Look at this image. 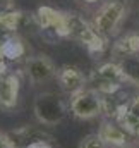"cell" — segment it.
Returning <instances> with one entry per match:
<instances>
[{
  "label": "cell",
  "instance_id": "ac0fdd59",
  "mask_svg": "<svg viewBox=\"0 0 139 148\" xmlns=\"http://www.w3.org/2000/svg\"><path fill=\"white\" fill-rule=\"evenodd\" d=\"M79 148H108L105 145V141L98 136V133H93V134H88L81 140Z\"/></svg>",
  "mask_w": 139,
  "mask_h": 148
},
{
  "label": "cell",
  "instance_id": "2e32d148",
  "mask_svg": "<svg viewBox=\"0 0 139 148\" xmlns=\"http://www.w3.org/2000/svg\"><path fill=\"white\" fill-rule=\"evenodd\" d=\"M125 77V84H132L139 90V57H129L119 62Z\"/></svg>",
  "mask_w": 139,
  "mask_h": 148
},
{
  "label": "cell",
  "instance_id": "5b68a950",
  "mask_svg": "<svg viewBox=\"0 0 139 148\" xmlns=\"http://www.w3.org/2000/svg\"><path fill=\"white\" fill-rule=\"evenodd\" d=\"M69 112L81 121L102 117V95L89 88H84L82 91L69 97Z\"/></svg>",
  "mask_w": 139,
  "mask_h": 148
},
{
  "label": "cell",
  "instance_id": "6da1fadb",
  "mask_svg": "<svg viewBox=\"0 0 139 148\" xmlns=\"http://www.w3.org/2000/svg\"><path fill=\"white\" fill-rule=\"evenodd\" d=\"M35 117L41 126L53 127L69 114V98L60 91H43L35 98Z\"/></svg>",
  "mask_w": 139,
  "mask_h": 148
},
{
  "label": "cell",
  "instance_id": "ffe728a7",
  "mask_svg": "<svg viewBox=\"0 0 139 148\" xmlns=\"http://www.w3.org/2000/svg\"><path fill=\"white\" fill-rule=\"evenodd\" d=\"M0 148H16V145H14V141H12L9 133L0 131Z\"/></svg>",
  "mask_w": 139,
  "mask_h": 148
},
{
  "label": "cell",
  "instance_id": "7402d4cb",
  "mask_svg": "<svg viewBox=\"0 0 139 148\" xmlns=\"http://www.w3.org/2000/svg\"><path fill=\"white\" fill-rule=\"evenodd\" d=\"M12 7H14V0H0V16L12 10Z\"/></svg>",
  "mask_w": 139,
  "mask_h": 148
},
{
  "label": "cell",
  "instance_id": "9c48e42d",
  "mask_svg": "<svg viewBox=\"0 0 139 148\" xmlns=\"http://www.w3.org/2000/svg\"><path fill=\"white\" fill-rule=\"evenodd\" d=\"M21 93V74L9 71L0 77V109L2 110H14L19 103Z\"/></svg>",
  "mask_w": 139,
  "mask_h": 148
},
{
  "label": "cell",
  "instance_id": "7c38bea8",
  "mask_svg": "<svg viewBox=\"0 0 139 148\" xmlns=\"http://www.w3.org/2000/svg\"><path fill=\"white\" fill-rule=\"evenodd\" d=\"M129 97L124 95L122 91L115 93V95H105L102 97V117L103 121H115L119 122L125 112Z\"/></svg>",
  "mask_w": 139,
  "mask_h": 148
},
{
  "label": "cell",
  "instance_id": "ba28073f",
  "mask_svg": "<svg viewBox=\"0 0 139 148\" xmlns=\"http://www.w3.org/2000/svg\"><path fill=\"white\" fill-rule=\"evenodd\" d=\"M55 79L59 81L62 93H65L69 97L82 91L88 86V74H84L79 67L70 66V64H65V66L59 67Z\"/></svg>",
  "mask_w": 139,
  "mask_h": 148
},
{
  "label": "cell",
  "instance_id": "e0dca14e",
  "mask_svg": "<svg viewBox=\"0 0 139 148\" xmlns=\"http://www.w3.org/2000/svg\"><path fill=\"white\" fill-rule=\"evenodd\" d=\"M139 119V91L136 95H131L129 100H127V105H125V112L122 115V119L119 122H124V121H136Z\"/></svg>",
  "mask_w": 139,
  "mask_h": 148
},
{
  "label": "cell",
  "instance_id": "52a82bcc",
  "mask_svg": "<svg viewBox=\"0 0 139 148\" xmlns=\"http://www.w3.org/2000/svg\"><path fill=\"white\" fill-rule=\"evenodd\" d=\"M98 136L103 140L108 148H127L132 145H139L138 140L134 136H131L115 121H102V124L98 127Z\"/></svg>",
  "mask_w": 139,
  "mask_h": 148
},
{
  "label": "cell",
  "instance_id": "cb8c5ba5",
  "mask_svg": "<svg viewBox=\"0 0 139 148\" xmlns=\"http://www.w3.org/2000/svg\"><path fill=\"white\" fill-rule=\"evenodd\" d=\"M82 2H86V3H96V2H100V0H82Z\"/></svg>",
  "mask_w": 139,
  "mask_h": 148
},
{
  "label": "cell",
  "instance_id": "603a6c76",
  "mask_svg": "<svg viewBox=\"0 0 139 148\" xmlns=\"http://www.w3.org/2000/svg\"><path fill=\"white\" fill-rule=\"evenodd\" d=\"M9 73V69H7V59L3 57V53L0 52V77L3 76V74Z\"/></svg>",
  "mask_w": 139,
  "mask_h": 148
},
{
  "label": "cell",
  "instance_id": "d6986e66",
  "mask_svg": "<svg viewBox=\"0 0 139 148\" xmlns=\"http://www.w3.org/2000/svg\"><path fill=\"white\" fill-rule=\"evenodd\" d=\"M131 136H134L136 140H139V119L136 121H124V122H119Z\"/></svg>",
  "mask_w": 139,
  "mask_h": 148
},
{
  "label": "cell",
  "instance_id": "3957f363",
  "mask_svg": "<svg viewBox=\"0 0 139 148\" xmlns=\"http://www.w3.org/2000/svg\"><path fill=\"white\" fill-rule=\"evenodd\" d=\"M69 38H74L82 47L88 48V52L98 55L103 53L108 47V40L102 36L91 23H88L79 14H69Z\"/></svg>",
  "mask_w": 139,
  "mask_h": 148
},
{
  "label": "cell",
  "instance_id": "4fadbf2b",
  "mask_svg": "<svg viewBox=\"0 0 139 148\" xmlns=\"http://www.w3.org/2000/svg\"><path fill=\"white\" fill-rule=\"evenodd\" d=\"M0 52L3 53V57L7 60H22V59H26L28 48H26L24 40L19 35H10L0 45Z\"/></svg>",
  "mask_w": 139,
  "mask_h": 148
},
{
  "label": "cell",
  "instance_id": "7a4b0ae2",
  "mask_svg": "<svg viewBox=\"0 0 139 148\" xmlns=\"http://www.w3.org/2000/svg\"><path fill=\"white\" fill-rule=\"evenodd\" d=\"M127 10H129L127 0H108V2H105L98 9V12L95 14V19H93L95 29L106 40L115 36L119 33L124 19L127 17Z\"/></svg>",
  "mask_w": 139,
  "mask_h": 148
},
{
  "label": "cell",
  "instance_id": "277c9868",
  "mask_svg": "<svg viewBox=\"0 0 139 148\" xmlns=\"http://www.w3.org/2000/svg\"><path fill=\"white\" fill-rule=\"evenodd\" d=\"M57 71L59 69L53 64V60L45 53L28 55L22 60V74L31 83V86H40V84H45V83L55 79Z\"/></svg>",
  "mask_w": 139,
  "mask_h": 148
},
{
  "label": "cell",
  "instance_id": "5bb4252c",
  "mask_svg": "<svg viewBox=\"0 0 139 148\" xmlns=\"http://www.w3.org/2000/svg\"><path fill=\"white\" fill-rule=\"evenodd\" d=\"M26 21H28V14L12 9L0 16V29H3L9 35H17V31L26 24Z\"/></svg>",
  "mask_w": 139,
  "mask_h": 148
},
{
  "label": "cell",
  "instance_id": "8992f818",
  "mask_svg": "<svg viewBox=\"0 0 139 148\" xmlns=\"http://www.w3.org/2000/svg\"><path fill=\"white\" fill-rule=\"evenodd\" d=\"M36 24L43 31H52L59 38H69V14L48 5H41L35 14Z\"/></svg>",
  "mask_w": 139,
  "mask_h": 148
},
{
  "label": "cell",
  "instance_id": "44dd1931",
  "mask_svg": "<svg viewBox=\"0 0 139 148\" xmlns=\"http://www.w3.org/2000/svg\"><path fill=\"white\" fill-rule=\"evenodd\" d=\"M52 143H53V141H48V140H38V141L29 143L26 148H53Z\"/></svg>",
  "mask_w": 139,
  "mask_h": 148
},
{
  "label": "cell",
  "instance_id": "8fae6325",
  "mask_svg": "<svg viewBox=\"0 0 139 148\" xmlns=\"http://www.w3.org/2000/svg\"><path fill=\"white\" fill-rule=\"evenodd\" d=\"M112 57L115 62L129 57H139V31H131L117 38L112 45Z\"/></svg>",
  "mask_w": 139,
  "mask_h": 148
},
{
  "label": "cell",
  "instance_id": "30bf717a",
  "mask_svg": "<svg viewBox=\"0 0 139 148\" xmlns=\"http://www.w3.org/2000/svg\"><path fill=\"white\" fill-rule=\"evenodd\" d=\"M16 148H26L29 143L38 141V140H48V141H53V136L52 133L46 129V126H21L17 129H14L12 133H9Z\"/></svg>",
  "mask_w": 139,
  "mask_h": 148
},
{
  "label": "cell",
  "instance_id": "9a60e30c",
  "mask_svg": "<svg viewBox=\"0 0 139 148\" xmlns=\"http://www.w3.org/2000/svg\"><path fill=\"white\" fill-rule=\"evenodd\" d=\"M91 73L102 79H108V81H113V83H120L125 86V77H124V73L120 69V64L115 62V60H108V62H103L100 64L98 67H95Z\"/></svg>",
  "mask_w": 139,
  "mask_h": 148
}]
</instances>
